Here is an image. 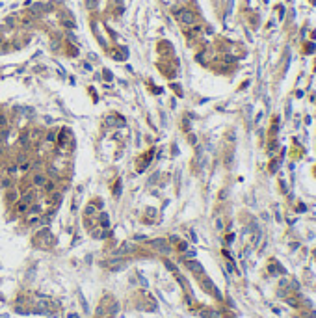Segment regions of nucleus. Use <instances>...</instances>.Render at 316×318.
I'll list each match as a JSON object with an SVG mask.
<instances>
[{
  "instance_id": "obj_23",
  "label": "nucleus",
  "mask_w": 316,
  "mask_h": 318,
  "mask_svg": "<svg viewBox=\"0 0 316 318\" xmlns=\"http://www.w3.org/2000/svg\"><path fill=\"white\" fill-rule=\"evenodd\" d=\"M0 127H6V117L0 115Z\"/></svg>"
},
{
  "instance_id": "obj_22",
  "label": "nucleus",
  "mask_w": 316,
  "mask_h": 318,
  "mask_svg": "<svg viewBox=\"0 0 316 318\" xmlns=\"http://www.w3.org/2000/svg\"><path fill=\"white\" fill-rule=\"evenodd\" d=\"M26 141H28V134H22V136H21V143H22V145H24V143H26Z\"/></svg>"
},
{
  "instance_id": "obj_2",
  "label": "nucleus",
  "mask_w": 316,
  "mask_h": 318,
  "mask_svg": "<svg viewBox=\"0 0 316 318\" xmlns=\"http://www.w3.org/2000/svg\"><path fill=\"white\" fill-rule=\"evenodd\" d=\"M179 19H180L182 24H193V22H195V15H193L190 9H182L179 13Z\"/></svg>"
},
{
  "instance_id": "obj_7",
  "label": "nucleus",
  "mask_w": 316,
  "mask_h": 318,
  "mask_svg": "<svg viewBox=\"0 0 316 318\" xmlns=\"http://www.w3.org/2000/svg\"><path fill=\"white\" fill-rule=\"evenodd\" d=\"M43 190H45L47 194H52V192L56 190V182H54V180H50V179H47L45 184H43Z\"/></svg>"
},
{
  "instance_id": "obj_12",
  "label": "nucleus",
  "mask_w": 316,
  "mask_h": 318,
  "mask_svg": "<svg viewBox=\"0 0 316 318\" xmlns=\"http://www.w3.org/2000/svg\"><path fill=\"white\" fill-rule=\"evenodd\" d=\"M108 225H110L108 216H106V214H101V227H102V229H108Z\"/></svg>"
},
{
  "instance_id": "obj_13",
  "label": "nucleus",
  "mask_w": 316,
  "mask_h": 318,
  "mask_svg": "<svg viewBox=\"0 0 316 318\" xmlns=\"http://www.w3.org/2000/svg\"><path fill=\"white\" fill-rule=\"evenodd\" d=\"M17 210H19V212H26V210H28V203H24V201L21 199V201L17 203Z\"/></svg>"
},
{
  "instance_id": "obj_19",
  "label": "nucleus",
  "mask_w": 316,
  "mask_h": 318,
  "mask_svg": "<svg viewBox=\"0 0 316 318\" xmlns=\"http://www.w3.org/2000/svg\"><path fill=\"white\" fill-rule=\"evenodd\" d=\"M9 173H11V175L19 173V166H11V167H9Z\"/></svg>"
},
{
  "instance_id": "obj_20",
  "label": "nucleus",
  "mask_w": 316,
  "mask_h": 318,
  "mask_svg": "<svg viewBox=\"0 0 316 318\" xmlns=\"http://www.w3.org/2000/svg\"><path fill=\"white\" fill-rule=\"evenodd\" d=\"M2 186H4V188H9V186H11V180H9V179L2 180Z\"/></svg>"
},
{
  "instance_id": "obj_11",
  "label": "nucleus",
  "mask_w": 316,
  "mask_h": 318,
  "mask_svg": "<svg viewBox=\"0 0 316 318\" xmlns=\"http://www.w3.org/2000/svg\"><path fill=\"white\" fill-rule=\"evenodd\" d=\"M7 199H9V201H17L19 199V192L17 190H9L7 192Z\"/></svg>"
},
{
  "instance_id": "obj_17",
  "label": "nucleus",
  "mask_w": 316,
  "mask_h": 318,
  "mask_svg": "<svg viewBox=\"0 0 316 318\" xmlns=\"http://www.w3.org/2000/svg\"><path fill=\"white\" fill-rule=\"evenodd\" d=\"M19 169H21V171H28V169H30V164H28V162H24L21 167H19Z\"/></svg>"
},
{
  "instance_id": "obj_18",
  "label": "nucleus",
  "mask_w": 316,
  "mask_h": 318,
  "mask_svg": "<svg viewBox=\"0 0 316 318\" xmlns=\"http://www.w3.org/2000/svg\"><path fill=\"white\" fill-rule=\"evenodd\" d=\"M49 141H56V132H49Z\"/></svg>"
},
{
  "instance_id": "obj_6",
  "label": "nucleus",
  "mask_w": 316,
  "mask_h": 318,
  "mask_svg": "<svg viewBox=\"0 0 316 318\" xmlns=\"http://www.w3.org/2000/svg\"><path fill=\"white\" fill-rule=\"evenodd\" d=\"M60 197H61V194H60V192H56V190H54L52 194L49 195V199H47V205H56V203L60 201Z\"/></svg>"
},
{
  "instance_id": "obj_14",
  "label": "nucleus",
  "mask_w": 316,
  "mask_h": 318,
  "mask_svg": "<svg viewBox=\"0 0 316 318\" xmlns=\"http://www.w3.org/2000/svg\"><path fill=\"white\" fill-rule=\"evenodd\" d=\"M95 212H97V209H95V205H88V207H86V216H93Z\"/></svg>"
},
{
  "instance_id": "obj_1",
  "label": "nucleus",
  "mask_w": 316,
  "mask_h": 318,
  "mask_svg": "<svg viewBox=\"0 0 316 318\" xmlns=\"http://www.w3.org/2000/svg\"><path fill=\"white\" fill-rule=\"evenodd\" d=\"M58 138H56V141H58V145H60L61 149H67V145H69V141H71V138H69V130L67 128H63L61 132H58Z\"/></svg>"
},
{
  "instance_id": "obj_10",
  "label": "nucleus",
  "mask_w": 316,
  "mask_h": 318,
  "mask_svg": "<svg viewBox=\"0 0 316 318\" xmlns=\"http://www.w3.org/2000/svg\"><path fill=\"white\" fill-rule=\"evenodd\" d=\"M34 197H35V194H34V192H26V194H24V197H22V201H24V203H28V205H30V203L34 201Z\"/></svg>"
},
{
  "instance_id": "obj_8",
  "label": "nucleus",
  "mask_w": 316,
  "mask_h": 318,
  "mask_svg": "<svg viewBox=\"0 0 316 318\" xmlns=\"http://www.w3.org/2000/svg\"><path fill=\"white\" fill-rule=\"evenodd\" d=\"M91 236L93 238H102L104 236V229H102V227H93L91 229Z\"/></svg>"
},
{
  "instance_id": "obj_16",
  "label": "nucleus",
  "mask_w": 316,
  "mask_h": 318,
  "mask_svg": "<svg viewBox=\"0 0 316 318\" xmlns=\"http://www.w3.org/2000/svg\"><path fill=\"white\" fill-rule=\"evenodd\" d=\"M49 175H50V177H56V175H58L56 166H50V167H49Z\"/></svg>"
},
{
  "instance_id": "obj_9",
  "label": "nucleus",
  "mask_w": 316,
  "mask_h": 318,
  "mask_svg": "<svg viewBox=\"0 0 316 318\" xmlns=\"http://www.w3.org/2000/svg\"><path fill=\"white\" fill-rule=\"evenodd\" d=\"M186 264H188V268H190V270H193V272H203V268H201V266L197 264V262H192V261H188Z\"/></svg>"
},
{
  "instance_id": "obj_4",
  "label": "nucleus",
  "mask_w": 316,
  "mask_h": 318,
  "mask_svg": "<svg viewBox=\"0 0 316 318\" xmlns=\"http://www.w3.org/2000/svg\"><path fill=\"white\" fill-rule=\"evenodd\" d=\"M132 249H134V244H130V242H125L123 246L117 247L115 255H125V253H128V251H132Z\"/></svg>"
},
{
  "instance_id": "obj_15",
  "label": "nucleus",
  "mask_w": 316,
  "mask_h": 318,
  "mask_svg": "<svg viewBox=\"0 0 316 318\" xmlns=\"http://www.w3.org/2000/svg\"><path fill=\"white\" fill-rule=\"evenodd\" d=\"M30 212H32V214H39V212H41V205H32L30 207Z\"/></svg>"
},
{
  "instance_id": "obj_5",
  "label": "nucleus",
  "mask_w": 316,
  "mask_h": 318,
  "mask_svg": "<svg viewBox=\"0 0 316 318\" xmlns=\"http://www.w3.org/2000/svg\"><path fill=\"white\" fill-rule=\"evenodd\" d=\"M45 180H47V177L43 175V173H35L34 177H32V182H34V186H43V184H45Z\"/></svg>"
},
{
  "instance_id": "obj_21",
  "label": "nucleus",
  "mask_w": 316,
  "mask_h": 318,
  "mask_svg": "<svg viewBox=\"0 0 316 318\" xmlns=\"http://www.w3.org/2000/svg\"><path fill=\"white\" fill-rule=\"evenodd\" d=\"M63 24H65L67 28H74V22H71V21H63Z\"/></svg>"
},
{
  "instance_id": "obj_3",
  "label": "nucleus",
  "mask_w": 316,
  "mask_h": 318,
  "mask_svg": "<svg viewBox=\"0 0 316 318\" xmlns=\"http://www.w3.org/2000/svg\"><path fill=\"white\" fill-rule=\"evenodd\" d=\"M151 246L155 247V249H158L160 253H169V251H171V249H169V246H167V242H165L164 238H158V240H153V242H151Z\"/></svg>"
}]
</instances>
